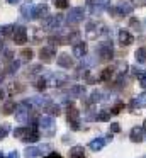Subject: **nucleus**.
I'll list each match as a JSON object with an SVG mask.
<instances>
[{
    "label": "nucleus",
    "instance_id": "f257e3e1",
    "mask_svg": "<svg viewBox=\"0 0 146 158\" xmlns=\"http://www.w3.org/2000/svg\"><path fill=\"white\" fill-rule=\"evenodd\" d=\"M85 34H87L88 39H97L100 38V36H107L109 34V29L107 26L104 24V22L100 21H90L87 22V26H85Z\"/></svg>",
    "mask_w": 146,
    "mask_h": 158
},
{
    "label": "nucleus",
    "instance_id": "f03ea898",
    "mask_svg": "<svg viewBox=\"0 0 146 158\" xmlns=\"http://www.w3.org/2000/svg\"><path fill=\"white\" fill-rule=\"evenodd\" d=\"M66 123L73 131L80 129V112H78V109L75 107V104L71 100L70 102L66 100Z\"/></svg>",
    "mask_w": 146,
    "mask_h": 158
},
{
    "label": "nucleus",
    "instance_id": "7ed1b4c3",
    "mask_svg": "<svg viewBox=\"0 0 146 158\" xmlns=\"http://www.w3.org/2000/svg\"><path fill=\"white\" fill-rule=\"evenodd\" d=\"M95 55H97L98 60H100V61H104V63L111 61L112 56H114V46H112V41H111V39L100 43V44L95 48Z\"/></svg>",
    "mask_w": 146,
    "mask_h": 158
},
{
    "label": "nucleus",
    "instance_id": "20e7f679",
    "mask_svg": "<svg viewBox=\"0 0 146 158\" xmlns=\"http://www.w3.org/2000/svg\"><path fill=\"white\" fill-rule=\"evenodd\" d=\"M39 127L43 131L44 136H54L56 133V121H54L53 116H41L39 117Z\"/></svg>",
    "mask_w": 146,
    "mask_h": 158
},
{
    "label": "nucleus",
    "instance_id": "39448f33",
    "mask_svg": "<svg viewBox=\"0 0 146 158\" xmlns=\"http://www.w3.org/2000/svg\"><path fill=\"white\" fill-rule=\"evenodd\" d=\"M14 114H15V121H19L20 124L29 123V119H31V104L27 102V100L20 102L19 106H17V109H15Z\"/></svg>",
    "mask_w": 146,
    "mask_h": 158
},
{
    "label": "nucleus",
    "instance_id": "423d86ee",
    "mask_svg": "<svg viewBox=\"0 0 146 158\" xmlns=\"http://www.w3.org/2000/svg\"><path fill=\"white\" fill-rule=\"evenodd\" d=\"M85 19V10L81 7H73V9H70V12H68V15H66V24L68 26H75V24H80L81 21Z\"/></svg>",
    "mask_w": 146,
    "mask_h": 158
},
{
    "label": "nucleus",
    "instance_id": "0eeeda50",
    "mask_svg": "<svg viewBox=\"0 0 146 158\" xmlns=\"http://www.w3.org/2000/svg\"><path fill=\"white\" fill-rule=\"evenodd\" d=\"M109 14L112 15V17H115V19H119V17H124V15H129L132 12V5L131 4H119V5H115V7H111L109 5Z\"/></svg>",
    "mask_w": 146,
    "mask_h": 158
},
{
    "label": "nucleus",
    "instance_id": "6e6552de",
    "mask_svg": "<svg viewBox=\"0 0 146 158\" xmlns=\"http://www.w3.org/2000/svg\"><path fill=\"white\" fill-rule=\"evenodd\" d=\"M85 4L92 15L100 14L104 9H109V0H85Z\"/></svg>",
    "mask_w": 146,
    "mask_h": 158
},
{
    "label": "nucleus",
    "instance_id": "1a4fd4ad",
    "mask_svg": "<svg viewBox=\"0 0 146 158\" xmlns=\"http://www.w3.org/2000/svg\"><path fill=\"white\" fill-rule=\"evenodd\" d=\"M61 24H63V15L61 14H56V15H49V17H46V21H44V29H48V31H60Z\"/></svg>",
    "mask_w": 146,
    "mask_h": 158
},
{
    "label": "nucleus",
    "instance_id": "9d476101",
    "mask_svg": "<svg viewBox=\"0 0 146 158\" xmlns=\"http://www.w3.org/2000/svg\"><path fill=\"white\" fill-rule=\"evenodd\" d=\"M27 39H29L27 29L24 27V26H15V31H14V34H12V41L15 43L17 46H22L27 43Z\"/></svg>",
    "mask_w": 146,
    "mask_h": 158
},
{
    "label": "nucleus",
    "instance_id": "9b49d317",
    "mask_svg": "<svg viewBox=\"0 0 146 158\" xmlns=\"http://www.w3.org/2000/svg\"><path fill=\"white\" fill-rule=\"evenodd\" d=\"M54 56H56V48H54L53 44L44 46V48H41V49H39V60H41L43 63H49V61H53Z\"/></svg>",
    "mask_w": 146,
    "mask_h": 158
},
{
    "label": "nucleus",
    "instance_id": "f8f14e48",
    "mask_svg": "<svg viewBox=\"0 0 146 158\" xmlns=\"http://www.w3.org/2000/svg\"><path fill=\"white\" fill-rule=\"evenodd\" d=\"M109 141H112V133H109L105 138H95V139H92L90 143H88V148H90L92 151H100Z\"/></svg>",
    "mask_w": 146,
    "mask_h": 158
},
{
    "label": "nucleus",
    "instance_id": "ddd939ff",
    "mask_svg": "<svg viewBox=\"0 0 146 158\" xmlns=\"http://www.w3.org/2000/svg\"><path fill=\"white\" fill-rule=\"evenodd\" d=\"M19 68H20V61H17V60H12V61L5 63V68L0 72V80H3L5 77L14 75V73H15Z\"/></svg>",
    "mask_w": 146,
    "mask_h": 158
},
{
    "label": "nucleus",
    "instance_id": "4468645a",
    "mask_svg": "<svg viewBox=\"0 0 146 158\" xmlns=\"http://www.w3.org/2000/svg\"><path fill=\"white\" fill-rule=\"evenodd\" d=\"M117 41H119V44H121L122 48H124V46H131L132 43H134V36H132L127 29H119Z\"/></svg>",
    "mask_w": 146,
    "mask_h": 158
},
{
    "label": "nucleus",
    "instance_id": "2eb2a0df",
    "mask_svg": "<svg viewBox=\"0 0 146 158\" xmlns=\"http://www.w3.org/2000/svg\"><path fill=\"white\" fill-rule=\"evenodd\" d=\"M34 2L32 0H26L22 5H20V15H22L26 21H31V19L34 17Z\"/></svg>",
    "mask_w": 146,
    "mask_h": 158
},
{
    "label": "nucleus",
    "instance_id": "dca6fc26",
    "mask_svg": "<svg viewBox=\"0 0 146 158\" xmlns=\"http://www.w3.org/2000/svg\"><path fill=\"white\" fill-rule=\"evenodd\" d=\"M48 150H49V144H43V146H27L26 150H24V155H26V158H36Z\"/></svg>",
    "mask_w": 146,
    "mask_h": 158
},
{
    "label": "nucleus",
    "instance_id": "f3484780",
    "mask_svg": "<svg viewBox=\"0 0 146 158\" xmlns=\"http://www.w3.org/2000/svg\"><path fill=\"white\" fill-rule=\"evenodd\" d=\"M46 78H48V83L53 87H63L68 82V77L63 75V73H51V77H46Z\"/></svg>",
    "mask_w": 146,
    "mask_h": 158
},
{
    "label": "nucleus",
    "instance_id": "a211bd4d",
    "mask_svg": "<svg viewBox=\"0 0 146 158\" xmlns=\"http://www.w3.org/2000/svg\"><path fill=\"white\" fill-rule=\"evenodd\" d=\"M56 63L61 66V68H73V66H75L73 58H71L68 53H61V55L56 58Z\"/></svg>",
    "mask_w": 146,
    "mask_h": 158
},
{
    "label": "nucleus",
    "instance_id": "6ab92c4d",
    "mask_svg": "<svg viewBox=\"0 0 146 158\" xmlns=\"http://www.w3.org/2000/svg\"><path fill=\"white\" fill-rule=\"evenodd\" d=\"M39 136H41V134H39V131H37V127L31 126L29 131H27V134L22 138V141L26 144H32V143H36V141H39Z\"/></svg>",
    "mask_w": 146,
    "mask_h": 158
},
{
    "label": "nucleus",
    "instance_id": "aec40b11",
    "mask_svg": "<svg viewBox=\"0 0 146 158\" xmlns=\"http://www.w3.org/2000/svg\"><path fill=\"white\" fill-rule=\"evenodd\" d=\"M27 102H29L31 106H34V107L44 109V107H46L48 104L51 102V99H48V97H41V95H37V97H31V99H27Z\"/></svg>",
    "mask_w": 146,
    "mask_h": 158
},
{
    "label": "nucleus",
    "instance_id": "412c9836",
    "mask_svg": "<svg viewBox=\"0 0 146 158\" xmlns=\"http://www.w3.org/2000/svg\"><path fill=\"white\" fill-rule=\"evenodd\" d=\"M73 56L75 58H85L87 56V43L78 41L77 44H73Z\"/></svg>",
    "mask_w": 146,
    "mask_h": 158
},
{
    "label": "nucleus",
    "instance_id": "4be33fe9",
    "mask_svg": "<svg viewBox=\"0 0 146 158\" xmlns=\"http://www.w3.org/2000/svg\"><path fill=\"white\" fill-rule=\"evenodd\" d=\"M129 139L132 143H141L144 139V129L143 127H132L131 133H129Z\"/></svg>",
    "mask_w": 146,
    "mask_h": 158
},
{
    "label": "nucleus",
    "instance_id": "5701e85b",
    "mask_svg": "<svg viewBox=\"0 0 146 158\" xmlns=\"http://www.w3.org/2000/svg\"><path fill=\"white\" fill-rule=\"evenodd\" d=\"M48 14H49V9H48L46 4H39L34 7V17L32 19H46Z\"/></svg>",
    "mask_w": 146,
    "mask_h": 158
},
{
    "label": "nucleus",
    "instance_id": "b1692460",
    "mask_svg": "<svg viewBox=\"0 0 146 158\" xmlns=\"http://www.w3.org/2000/svg\"><path fill=\"white\" fill-rule=\"evenodd\" d=\"M17 106H19V104H17V102H14L12 99L5 100V102L2 104V114H3V116H9V114H14V112H15V109H17Z\"/></svg>",
    "mask_w": 146,
    "mask_h": 158
},
{
    "label": "nucleus",
    "instance_id": "393cba45",
    "mask_svg": "<svg viewBox=\"0 0 146 158\" xmlns=\"http://www.w3.org/2000/svg\"><path fill=\"white\" fill-rule=\"evenodd\" d=\"M131 107L132 109H141V107H146V92H143V94H139L138 97H134V99L131 100Z\"/></svg>",
    "mask_w": 146,
    "mask_h": 158
},
{
    "label": "nucleus",
    "instance_id": "a878e982",
    "mask_svg": "<svg viewBox=\"0 0 146 158\" xmlns=\"http://www.w3.org/2000/svg\"><path fill=\"white\" fill-rule=\"evenodd\" d=\"M68 94H70V97H85V94H87V89H85L83 85H73L70 90H68Z\"/></svg>",
    "mask_w": 146,
    "mask_h": 158
},
{
    "label": "nucleus",
    "instance_id": "bb28decb",
    "mask_svg": "<svg viewBox=\"0 0 146 158\" xmlns=\"http://www.w3.org/2000/svg\"><path fill=\"white\" fill-rule=\"evenodd\" d=\"M44 112L48 114V116H53V117H56V116H60V112H61V107L58 106V104H53V102H49L46 107H44Z\"/></svg>",
    "mask_w": 146,
    "mask_h": 158
},
{
    "label": "nucleus",
    "instance_id": "cd10ccee",
    "mask_svg": "<svg viewBox=\"0 0 146 158\" xmlns=\"http://www.w3.org/2000/svg\"><path fill=\"white\" fill-rule=\"evenodd\" d=\"M70 158H85V148L80 144H75L70 150Z\"/></svg>",
    "mask_w": 146,
    "mask_h": 158
},
{
    "label": "nucleus",
    "instance_id": "c85d7f7f",
    "mask_svg": "<svg viewBox=\"0 0 146 158\" xmlns=\"http://www.w3.org/2000/svg\"><path fill=\"white\" fill-rule=\"evenodd\" d=\"M131 73H132V77H136V78L141 80L143 77H146V68L144 66H139V65H134L131 68Z\"/></svg>",
    "mask_w": 146,
    "mask_h": 158
},
{
    "label": "nucleus",
    "instance_id": "c756f323",
    "mask_svg": "<svg viewBox=\"0 0 146 158\" xmlns=\"http://www.w3.org/2000/svg\"><path fill=\"white\" fill-rule=\"evenodd\" d=\"M48 85H49V83H48V78H46V77H37V80L34 82V87H36V90H39V92L46 90Z\"/></svg>",
    "mask_w": 146,
    "mask_h": 158
},
{
    "label": "nucleus",
    "instance_id": "7c9ffc66",
    "mask_svg": "<svg viewBox=\"0 0 146 158\" xmlns=\"http://www.w3.org/2000/svg\"><path fill=\"white\" fill-rule=\"evenodd\" d=\"M39 73H43V65H31L29 68L26 70L27 77H36V75H39Z\"/></svg>",
    "mask_w": 146,
    "mask_h": 158
},
{
    "label": "nucleus",
    "instance_id": "2f4dec72",
    "mask_svg": "<svg viewBox=\"0 0 146 158\" xmlns=\"http://www.w3.org/2000/svg\"><path fill=\"white\" fill-rule=\"evenodd\" d=\"M134 58H136V61H138V65H143V63H146V48L136 49Z\"/></svg>",
    "mask_w": 146,
    "mask_h": 158
},
{
    "label": "nucleus",
    "instance_id": "473e14b6",
    "mask_svg": "<svg viewBox=\"0 0 146 158\" xmlns=\"http://www.w3.org/2000/svg\"><path fill=\"white\" fill-rule=\"evenodd\" d=\"M66 41L70 43V44H77L78 41H80V32L75 29V31H71V32H68L66 34Z\"/></svg>",
    "mask_w": 146,
    "mask_h": 158
},
{
    "label": "nucleus",
    "instance_id": "72a5a7b5",
    "mask_svg": "<svg viewBox=\"0 0 146 158\" xmlns=\"http://www.w3.org/2000/svg\"><path fill=\"white\" fill-rule=\"evenodd\" d=\"M114 75V66H107L105 70H102L100 73V80H104V82H107V80H111V77Z\"/></svg>",
    "mask_w": 146,
    "mask_h": 158
},
{
    "label": "nucleus",
    "instance_id": "f704fd0d",
    "mask_svg": "<svg viewBox=\"0 0 146 158\" xmlns=\"http://www.w3.org/2000/svg\"><path fill=\"white\" fill-rule=\"evenodd\" d=\"M9 133H10V124L9 123H3L2 126H0V141L5 139V138L9 136Z\"/></svg>",
    "mask_w": 146,
    "mask_h": 158
},
{
    "label": "nucleus",
    "instance_id": "c9c22d12",
    "mask_svg": "<svg viewBox=\"0 0 146 158\" xmlns=\"http://www.w3.org/2000/svg\"><path fill=\"white\" fill-rule=\"evenodd\" d=\"M111 110H100V112H97V117H95V121H98V123H104V121H109V117H111Z\"/></svg>",
    "mask_w": 146,
    "mask_h": 158
},
{
    "label": "nucleus",
    "instance_id": "e433bc0d",
    "mask_svg": "<svg viewBox=\"0 0 146 158\" xmlns=\"http://www.w3.org/2000/svg\"><path fill=\"white\" fill-rule=\"evenodd\" d=\"M27 131H29V127H24V126L15 127V131H14V136H15L17 139H22V138L27 134Z\"/></svg>",
    "mask_w": 146,
    "mask_h": 158
},
{
    "label": "nucleus",
    "instance_id": "4c0bfd02",
    "mask_svg": "<svg viewBox=\"0 0 146 158\" xmlns=\"http://www.w3.org/2000/svg\"><path fill=\"white\" fill-rule=\"evenodd\" d=\"M32 58H34L32 49H22V53H20V60L22 61H31Z\"/></svg>",
    "mask_w": 146,
    "mask_h": 158
},
{
    "label": "nucleus",
    "instance_id": "58836bf2",
    "mask_svg": "<svg viewBox=\"0 0 146 158\" xmlns=\"http://www.w3.org/2000/svg\"><path fill=\"white\" fill-rule=\"evenodd\" d=\"M129 27L131 29H134V31H141V22L138 21V17H131L129 19Z\"/></svg>",
    "mask_w": 146,
    "mask_h": 158
},
{
    "label": "nucleus",
    "instance_id": "ea45409f",
    "mask_svg": "<svg viewBox=\"0 0 146 158\" xmlns=\"http://www.w3.org/2000/svg\"><path fill=\"white\" fill-rule=\"evenodd\" d=\"M122 109H124V102H121V100H117V102H115V104H114V106H112L109 110H111V114H119Z\"/></svg>",
    "mask_w": 146,
    "mask_h": 158
},
{
    "label": "nucleus",
    "instance_id": "a19ab883",
    "mask_svg": "<svg viewBox=\"0 0 146 158\" xmlns=\"http://www.w3.org/2000/svg\"><path fill=\"white\" fill-rule=\"evenodd\" d=\"M53 4L56 9H68L70 2H68V0H53Z\"/></svg>",
    "mask_w": 146,
    "mask_h": 158
},
{
    "label": "nucleus",
    "instance_id": "79ce46f5",
    "mask_svg": "<svg viewBox=\"0 0 146 158\" xmlns=\"http://www.w3.org/2000/svg\"><path fill=\"white\" fill-rule=\"evenodd\" d=\"M2 53H3V60H5L7 63L12 61V60H14V51H10V49L3 48V49H2Z\"/></svg>",
    "mask_w": 146,
    "mask_h": 158
},
{
    "label": "nucleus",
    "instance_id": "37998d69",
    "mask_svg": "<svg viewBox=\"0 0 146 158\" xmlns=\"http://www.w3.org/2000/svg\"><path fill=\"white\" fill-rule=\"evenodd\" d=\"M109 131H111V133H119V131H121V124H119V123H112L111 127H109Z\"/></svg>",
    "mask_w": 146,
    "mask_h": 158
},
{
    "label": "nucleus",
    "instance_id": "c03bdc74",
    "mask_svg": "<svg viewBox=\"0 0 146 158\" xmlns=\"http://www.w3.org/2000/svg\"><path fill=\"white\" fill-rule=\"evenodd\" d=\"M85 82H87V83H95V82H97V78H94V75H90L88 72H85Z\"/></svg>",
    "mask_w": 146,
    "mask_h": 158
},
{
    "label": "nucleus",
    "instance_id": "a18cd8bd",
    "mask_svg": "<svg viewBox=\"0 0 146 158\" xmlns=\"http://www.w3.org/2000/svg\"><path fill=\"white\" fill-rule=\"evenodd\" d=\"M131 4L136 5V7H144V5H146V0H131Z\"/></svg>",
    "mask_w": 146,
    "mask_h": 158
},
{
    "label": "nucleus",
    "instance_id": "49530a36",
    "mask_svg": "<svg viewBox=\"0 0 146 158\" xmlns=\"http://www.w3.org/2000/svg\"><path fill=\"white\" fill-rule=\"evenodd\" d=\"M43 158H63L58 151H53V153H49V155H46V156H43Z\"/></svg>",
    "mask_w": 146,
    "mask_h": 158
},
{
    "label": "nucleus",
    "instance_id": "de8ad7c7",
    "mask_svg": "<svg viewBox=\"0 0 146 158\" xmlns=\"http://www.w3.org/2000/svg\"><path fill=\"white\" fill-rule=\"evenodd\" d=\"M61 141H63V143H71V141H73V138H71L70 134H65V136L61 138Z\"/></svg>",
    "mask_w": 146,
    "mask_h": 158
},
{
    "label": "nucleus",
    "instance_id": "09e8293b",
    "mask_svg": "<svg viewBox=\"0 0 146 158\" xmlns=\"http://www.w3.org/2000/svg\"><path fill=\"white\" fill-rule=\"evenodd\" d=\"M7 158H19V151H15V150L10 151V153L7 155Z\"/></svg>",
    "mask_w": 146,
    "mask_h": 158
},
{
    "label": "nucleus",
    "instance_id": "8fccbe9b",
    "mask_svg": "<svg viewBox=\"0 0 146 158\" xmlns=\"http://www.w3.org/2000/svg\"><path fill=\"white\" fill-rule=\"evenodd\" d=\"M139 87H141V89H144V90H146V77H143V78L139 80Z\"/></svg>",
    "mask_w": 146,
    "mask_h": 158
},
{
    "label": "nucleus",
    "instance_id": "3c124183",
    "mask_svg": "<svg viewBox=\"0 0 146 158\" xmlns=\"http://www.w3.org/2000/svg\"><path fill=\"white\" fill-rule=\"evenodd\" d=\"M20 0H7V4H10V5H15V4H19Z\"/></svg>",
    "mask_w": 146,
    "mask_h": 158
},
{
    "label": "nucleus",
    "instance_id": "603ef678",
    "mask_svg": "<svg viewBox=\"0 0 146 158\" xmlns=\"http://www.w3.org/2000/svg\"><path fill=\"white\" fill-rule=\"evenodd\" d=\"M3 97H5V92H3V89H0V100H3Z\"/></svg>",
    "mask_w": 146,
    "mask_h": 158
},
{
    "label": "nucleus",
    "instance_id": "864d4df0",
    "mask_svg": "<svg viewBox=\"0 0 146 158\" xmlns=\"http://www.w3.org/2000/svg\"><path fill=\"white\" fill-rule=\"evenodd\" d=\"M0 38H3V26H0Z\"/></svg>",
    "mask_w": 146,
    "mask_h": 158
},
{
    "label": "nucleus",
    "instance_id": "5fc2aeb1",
    "mask_svg": "<svg viewBox=\"0 0 146 158\" xmlns=\"http://www.w3.org/2000/svg\"><path fill=\"white\" fill-rule=\"evenodd\" d=\"M143 129L146 131V119H144V123H143Z\"/></svg>",
    "mask_w": 146,
    "mask_h": 158
},
{
    "label": "nucleus",
    "instance_id": "6e6d98bb",
    "mask_svg": "<svg viewBox=\"0 0 146 158\" xmlns=\"http://www.w3.org/2000/svg\"><path fill=\"white\" fill-rule=\"evenodd\" d=\"M0 158H5V156H3V153H2V151H0Z\"/></svg>",
    "mask_w": 146,
    "mask_h": 158
},
{
    "label": "nucleus",
    "instance_id": "4d7b16f0",
    "mask_svg": "<svg viewBox=\"0 0 146 158\" xmlns=\"http://www.w3.org/2000/svg\"><path fill=\"white\" fill-rule=\"evenodd\" d=\"M144 27H146V19H144Z\"/></svg>",
    "mask_w": 146,
    "mask_h": 158
},
{
    "label": "nucleus",
    "instance_id": "13d9d810",
    "mask_svg": "<svg viewBox=\"0 0 146 158\" xmlns=\"http://www.w3.org/2000/svg\"><path fill=\"white\" fill-rule=\"evenodd\" d=\"M141 158H146V156H141Z\"/></svg>",
    "mask_w": 146,
    "mask_h": 158
}]
</instances>
